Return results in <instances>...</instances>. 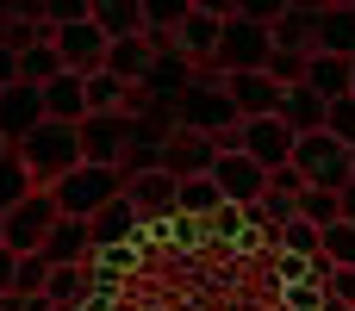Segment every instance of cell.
Listing matches in <instances>:
<instances>
[{
  "mask_svg": "<svg viewBox=\"0 0 355 311\" xmlns=\"http://www.w3.org/2000/svg\"><path fill=\"white\" fill-rule=\"evenodd\" d=\"M150 69H156L150 37H119V44L106 50V75H119L125 87H144V81H150Z\"/></svg>",
  "mask_w": 355,
  "mask_h": 311,
  "instance_id": "obj_19",
  "label": "cell"
},
{
  "mask_svg": "<svg viewBox=\"0 0 355 311\" xmlns=\"http://www.w3.org/2000/svg\"><path fill=\"white\" fill-rule=\"evenodd\" d=\"M44 118L81 125V118H87V81H81V75H56V81L44 87Z\"/></svg>",
  "mask_w": 355,
  "mask_h": 311,
  "instance_id": "obj_21",
  "label": "cell"
},
{
  "mask_svg": "<svg viewBox=\"0 0 355 311\" xmlns=\"http://www.w3.org/2000/svg\"><path fill=\"white\" fill-rule=\"evenodd\" d=\"M225 94H231L237 118H281V100H287V87L268 81V69H256V75H225Z\"/></svg>",
  "mask_w": 355,
  "mask_h": 311,
  "instance_id": "obj_13",
  "label": "cell"
},
{
  "mask_svg": "<svg viewBox=\"0 0 355 311\" xmlns=\"http://www.w3.org/2000/svg\"><path fill=\"white\" fill-rule=\"evenodd\" d=\"M31 193H37L31 168L19 162V150H6V156H0V218H6V212H19V206H25Z\"/></svg>",
  "mask_w": 355,
  "mask_h": 311,
  "instance_id": "obj_26",
  "label": "cell"
},
{
  "mask_svg": "<svg viewBox=\"0 0 355 311\" xmlns=\"http://www.w3.org/2000/svg\"><path fill=\"white\" fill-rule=\"evenodd\" d=\"M324 299H337V305L355 311V268H337V274L324 281Z\"/></svg>",
  "mask_w": 355,
  "mask_h": 311,
  "instance_id": "obj_33",
  "label": "cell"
},
{
  "mask_svg": "<svg viewBox=\"0 0 355 311\" xmlns=\"http://www.w3.org/2000/svg\"><path fill=\"white\" fill-rule=\"evenodd\" d=\"M50 268H87L94 262V231L81 224V218H56V231H50V243L37 249Z\"/></svg>",
  "mask_w": 355,
  "mask_h": 311,
  "instance_id": "obj_17",
  "label": "cell"
},
{
  "mask_svg": "<svg viewBox=\"0 0 355 311\" xmlns=\"http://www.w3.org/2000/svg\"><path fill=\"white\" fill-rule=\"evenodd\" d=\"M324 262H337V268H355V224H349V218H337V224L324 231Z\"/></svg>",
  "mask_w": 355,
  "mask_h": 311,
  "instance_id": "obj_30",
  "label": "cell"
},
{
  "mask_svg": "<svg viewBox=\"0 0 355 311\" xmlns=\"http://www.w3.org/2000/svg\"><path fill=\"white\" fill-rule=\"evenodd\" d=\"M81 81H87V112H125V94H131V87H125L119 75L100 69V75H81Z\"/></svg>",
  "mask_w": 355,
  "mask_h": 311,
  "instance_id": "obj_28",
  "label": "cell"
},
{
  "mask_svg": "<svg viewBox=\"0 0 355 311\" xmlns=\"http://www.w3.org/2000/svg\"><path fill=\"white\" fill-rule=\"evenodd\" d=\"M87 231H94V256H100V249H131V243H144V218L131 212V199H125V193H119L106 212H94V218H87Z\"/></svg>",
  "mask_w": 355,
  "mask_h": 311,
  "instance_id": "obj_16",
  "label": "cell"
},
{
  "mask_svg": "<svg viewBox=\"0 0 355 311\" xmlns=\"http://www.w3.org/2000/svg\"><path fill=\"white\" fill-rule=\"evenodd\" d=\"M312 56H343V62H355V6H318Z\"/></svg>",
  "mask_w": 355,
  "mask_h": 311,
  "instance_id": "obj_18",
  "label": "cell"
},
{
  "mask_svg": "<svg viewBox=\"0 0 355 311\" xmlns=\"http://www.w3.org/2000/svg\"><path fill=\"white\" fill-rule=\"evenodd\" d=\"M237 125H243V118H237V106H231V94H225V75L187 81V94L175 100V131H200V137L225 143Z\"/></svg>",
  "mask_w": 355,
  "mask_h": 311,
  "instance_id": "obj_3",
  "label": "cell"
},
{
  "mask_svg": "<svg viewBox=\"0 0 355 311\" xmlns=\"http://www.w3.org/2000/svg\"><path fill=\"white\" fill-rule=\"evenodd\" d=\"M37 125H44V87H25V81L6 87V94H0V143L19 150Z\"/></svg>",
  "mask_w": 355,
  "mask_h": 311,
  "instance_id": "obj_14",
  "label": "cell"
},
{
  "mask_svg": "<svg viewBox=\"0 0 355 311\" xmlns=\"http://www.w3.org/2000/svg\"><path fill=\"white\" fill-rule=\"evenodd\" d=\"M306 87H312L324 106L349 100V87H355V62H343V56H312V62H306Z\"/></svg>",
  "mask_w": 355,
  "mask_h": 311,
  "instance_id": "obj_20",
  "label": "cell"
},
{
  "mask_svg": "<svg viewBox=\"0 0 355 311\" xmlns=\"http://www.w3.org/2000/svg\"><path fill=\"white\" fill-rule=\"evenodd\" d=\"M12 274H19V256H12V249H0V299L12 293Z\"/></svg>",
  "mask_w": 355,
  "mask_h": 311,
  "instance_id": "obj_35",
  "label": "cell"
},
{
  "mask_svg": "<svg viewBox=\"0 0 355 311\" xmlns=\"http://www.w3.org/2000/svg\"><path fill=\"white\" fill-rule=\"evenodd\" d=\"M0 156H6V143H0Z\"/></svg>",
  "mask_w": 355,
  "mask_h": 311,
  "instance_id": "obj_39",
  "label": "cell"
},
{
  "mask_svg": "<svg viewBox=\"0 0 355 311\" xmlns=\"http://www.w3.org/2000/svg\"><path fill=\"white\" fill-rule=\"evenodd\" d=\"M293 143H300V137H293L281 118H243V125H237V150H243L256 168H268V175L293 162Z\"/></svg>",
  "mask_w": 355,
  "mask_h": 311,
  "instance_id": "obj_11",
  "label": "cell"
},
{
  "mask_svg": "<svg viewBox=\"0 0 355 311\" xmlns=\"http://www.w3.org/2000/svg\"><path fill=\"white\" fill-rule=\"evenodd\" d=\"M19 162L31 168L37 193H50L62 175H75V168H81V125H56V118H44V125L19 143Z\"/></svg>",
  "mask_w": 355,
  "mask_h": 311,
  "instance_id": "obj_2",
  "label": "cell"
},
{
  "mask_svg": "<svg viewBox=\"0 0 355 311\" xmlns=\"http://www.w3.org/2000/svg\"><path fill=\"white\" fill-rule=\"evenodd\" d=\"M306 50H281L275 44V56H268V81H281V87H306Z\"/></svg>",
  "mask_w": 355,
  "mask_h": 311,
  "instance_id": "obj_29",
  "label": "cell"
},
{
  "mask_svg": "<svg viewBox=\"0 0 355 311\" xmlns=\"http://www.w3.org/2000/svg\"><path fill=\"white\" fill-rule=\"evenodd\" d=\"M44 287H50V262H44V256H19L12 293H44Z\"/></svg>",
  "mask_w": 355,
  "mask_h": 311,
  "instance_id": "obj_31",
  "label": "cell"
},
{
  "mask_svg": "<svg viewBox=\"0 0 355 311\" xmlns=\"http://www.w3.org/2000/svg\"><path fill=\"white\" fill-rule=\"evenodd\" d=\"M56 75H69V69H62V56H56L50 37H37V44L19 50V81H25V87H50Z\"/></svg>",
  "mask_w": 355,
  "mask_h": 311,
  "instance_id": "obj_24",
  "label": "cell"
},
{
  "mask_svg": "<svg viewBox=\"0 0 355 311\" xmlns=\"http://www.w3.org/2000/svg\"><path fill=\"white\" fill-rule=\"evenodd\" d=\"M0 249H6V218H0Z\"/></svg>",
  "mask_w": 355,
  "mask_h": 311,
  "instance_id": "obj_37",
  "label": "cell"
},
{
  "mask_svg": "<svg viewBox=\"0 0 355 311\" xmlns=\"http://www.w3.org/2000/svg\"><path fill=\"white\" fill-rule=\"evenodd\" d=\"M268 31H275V44H281V50H306V56H312V31H318V6H281Z\"/></svg>",
  "mask_w": 355,
  "mask_h": 311,
  "instance_id": "obj_23",
  "label": "cell"
},
{
  "mask_svg": "<svg viewBox=\"0 0 355 311\" xmlns=\"http://www.w3.org/2000/svg\"><path fill=\"white\" fill-rule=\"evenodd\" d=\"M324 100L312 94V87H287V100H281V125L293 131V137H312V131H324Z\"/></svg>",
  "mask_w": 355,
  "mask_h": 311,
  "instance_id": "obj_22",
  "label": "cell"
},
{
  "mask_svg": "<svg viewBox=\"0 0 355 311\" xmlns=\"http://www.w3.org/2000/svg\"><path fill=\"white\" fill-rule=\"evenodd\" d=\"M119 193H125V175H119V168H94V162H81L75 175H62V181L50 187L56 212H62V218H81V224H87L94 212H106Z\"/></svg>",
  "mask_w": 355,
  "mask_h": 311,
  "instance_id": "obj_4",
  "label": "cell"
},
{
  "mask_svg": "<svg viewBox=\"0 0 355 311\" xmlns=\"http://www.w3.org/2000/svg\"><path fill=\"white\" fill-rule=\"evenodd\" d=\"M125 199H131V212L144 218V231H156V224H175V218H181V181H175L168 168L131 175V181H125Z\"/></svg>",
  "mask_w": 355,
  "mask_h": 311,
  "instance_id": "obj_8",
  "label": "cell"
},
{
  "mask_svg": "<svg viewBox=\"0 0 355 311\" xmlns=\"http://www.w3.org/2000/svg\"><path fill=\"white\" fill-rule=\"evenodd\" d=\"M50 311H87V305H50Z\"/></svg>",
  "mask_w": 355,
  "mask_h": 311,
  "instance_id": "obj_36",
  "label": "cell"
},
{
  "mask_svg": "<svg viewBox=\"0 0 355 311\" xmlns=\"http://www.w3.org/2000/svg\"><path fill=\"white\" fill-rule=\"evenodd\" d=\"M6 87H19V50L12 44H0V94Z\"/></svg>",
  "mask_w": 355,
  "mask_h": 311,
  "instance_id": "obj_34",
  "label": "cell"
},
{
  "mask_svg": "<svg viewBox=\"0 0 355 311\" xmlns=\"http://www.w3.org/2000/svg\"><path fill=\"white\" fill-rule=\"evenodd\" d=\"M349 100H355V87H349Z\"/></svg>",
  "mask_w": 355,
  "mask_h": 311,
  "instance_id": "obj_40",
  "label": "cell"
},
{
  "mask_svg": "<svg viewBox=\"0 0 355 311\" xmlns=\"http://www.w3.org/2000/svg\"><path fill=\"white\" fill-rule=\"evenodd\" d=\"M324 131H331L343 150H355V100H337V106L324 112Z\"/></svg>",
  "mask_w": 355,
  "mask_h": 311,
  "instance_id": "obj_32",
  "label": "cell"
},
{
  "mask_svg": "<svg viewBox=\"0 0 355 311\" xmlns=\"http://www.w3.org/2000/svg\"><path fill=\"white\" fill-rule=\"evenodd\" d=\"M300 218H306L312 231H331V224L343 218V193H324V187H306V193H300Z\"/></svg>",
  "mask_w": 355,
  "mask_h": 311,
  "instance_id": "obj_27",
  "label": "cell"
},
{
  "mask_svg": "<svg viewBox=\"0 0 355 311\" xmlns=\"http://www.w3.org/2000/svg\"><path fill=\"white\" fill-rule=\"evenodd\" d=\"M56 218H62L56 199H50V193H31L19 212H6V249H12V256H37V249L50 243Z\"/></svg>",
  "mask_w": 355,
  "mask_h": 311,
  "instance_id": "obj_12",
  "label": "cell"
},
{
  "mask_svg": "<svg viewBox=\"0 0 355 311\" xmlns=\"http://www.w3.org/2000/svg\"><path fill=\"white\" fill-rule=\"evenodd\" d=\"M349 175H355V150H349Z\"/></svg>",
  "mask_w": 355,
  "mask_h": 311,
  "instance_id": "obj_38",
  "label": "cell"
},
{
  "mask_svg": "<svg viewBox=\"0 0 355 311\" xmlns=\"http://www.w3.org/2000/svg\"><path fill=\"white\" fill-rule=\"evenodd\" d=\"M225 12H231V6H181L175 50H181L193 69H212V56H218V31H225Z\"/></svg>",
  "mask_w": 355,
  "mask_h": 311,
  "instance_id": "obj_10",
  "label": "cell"
},
{
  "mask_svg": "<svg viewBox=\"0 0 355 311\" xmlns=\"http://www.w3.org/2000/svg\"><path fill=\"white\" fill-rule=\"evenodd\" d=\"M212 162H218V143L200 137V131H175V137L162 143V168H168L175 181H200V175H212Z\"/></svg>",
  "mask_w": 355,
  "mask_h": 311,
  "instance_id": "obj_15",
  "label": "cell"
},
{
  "mask_svg": "<svg viewBox=\"0 0 355 311\" xmlns=\"http://www.w3.org/2000/svg\"><path fill=\"white\" fill-rule=\"evenodd\" d=\"M293 168L306 175V187H324V193H343L355 175H349V150L331 137V131H312L293 143Z\"/></svg>",
  "mask_w": 355,
  "mask_h": 311,
  "instance_id": "obj_5",
  "label": "cell"
},
{
  "mask_svg": "<svg viewBox=\"0 0 355 311\" xmlns=\"http://www.w3.org/2000/svg\"><path fill=\"white\" fill-rule=\"evenodd\" d=\"M275 12L281 6H237V12H225L212 75H256V69H268V56H275V31H268Z\"/></svg>",
  "mask_w": 355,
  "mask_h": 311,
  "instance_id": "obj_1",
  "label": "cell"
},
{
  "mask_svg": "<svg viewBox=\"0 0 355 311\" xmlns=\"http://www.w3.org/2000/svg\"><path fill=\"white\" fill-rule=\"evenodd\" d=\"M268 243H275V256H293V262H318L324 256V231H312L306 218H287Z\"/></svg>",
  "mask_w": 355,
  "mask_h": 311,
  "instance_id": "obj_25",
  "label": "cell"
},
{
  "mask_svg": "<svg viewBox=\"0 0 355 311\" xmlns=\"http://www.w3.org/2000/svg\"><path fill=\"white\" fill-rule=\"evenodd\" d=\"M131 143H137V118H125V112H87L81 118V162L119 168Z\"/></svg>",
  "mask_w": 355,
  "mask_h": 311,
  "instance_id": "obj_7",
  "label": "cell"
},
{
  "mask_svg": "<svg viewBox=\"0 0 355 311\" xmlns=\"http://www.w3.org/2000/svg\"><path fill=\"white\" fill-rule=\"evenodd\" d=\"M50 44H56V56H62V69L69 75H100L106 69V31L94 25V12H81V19H62V25H50Z\"/></svg>",
  "mask_w": 355,
  "mask_h": 311,
  "instance_id": "obj_6",
  "label": "cell"
},
{
  "mask_svg": "<svg viewBox=\"0 0 355 311\" xmlns=\"http://www.w3.org/2000/svg\"><path fill=\"white\" fill-rule=\"evenodd\" d=\"M212 187L225 193V206L250 212V206H262V193H268V168H256L243 150H218V162H212Z\"/></svg>",
  "mask_w": 355,
  "mask_h": 311,
  "instance_id": "obj_9",
  "label": "cell"
}]
</instances>
